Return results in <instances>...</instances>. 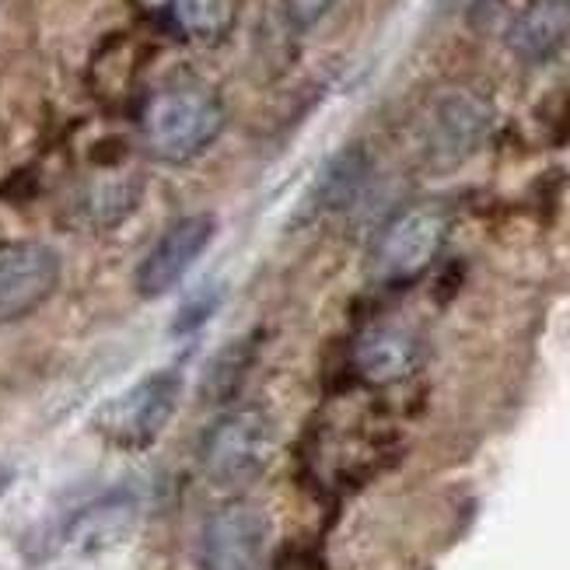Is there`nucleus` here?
<instances>
[{"mask_svg":"<svg viewBox=\"0 0 570 570\" xmlns=\"http://www.w3.org/2000/svg\"><path fill=\"white\" fill-rule=\"evenodd\" d=\"M367 179H371L367 155L361 151V147H346V151H340L326 168H322V176L312 189V207L318 214L346 210L361 196Z\"/></svg>","mask_w":570,"mask_h":570,"instance_id":"f8f14e48","label":"nucleus"},{"mask_svg":"<svg viewBox=\"0 0 570 570\" xmlns=\"http://www.w3.org/2000/svg\"><path fill=\"white\" fill-rule=\"evenodd\" d=\"M508 49L522 63H542L570 42V0H529L508 24Z\"/></svg>","mask_w":570,"mask_h":570,"instance_id":"9b49d317","label":"nucleus"},{"mask_svg":"<svg viewBox=\"0 0 570 570\" xmlns=\"http://www.w3.org/2000/svg\"><path fill=\"white\" fill-rule=\"evenodd\" d=\"M60 256L46 242H11L0 249V326L32 315L60 284Z\"/></svg>","mask_w":570,"mask_h":570,"instance_id":"423d86ee","label":"nucleus"},{"mask_svg":"<svg viewBox=\"0 0 570 570\" xmlns=\"http://www.w3.org/2000/svg\"><path fill=\"white\" fill-rule=\"evenodd\" d=\"M220 130H225V106L210 88L193 81L155 91L140 109V134L147 151L168 165L200 158Z\"/></svg>","mask_w":570,"mask_h":570,"instance_id":"f257e3e1","label":"nucleus"},{"mask_svg":"<svg viewBox=\"0 0 570 570\" xmlns=\"http://www.w3.org/2000/svg\"><path fill=\"white\" fill-rule=\"evenodd\" d=\"M493 130V106L473 88L444 91L424 127V158L434 171H455L465 165Z\"/></svg>","mask_w":570,"mask_h":570,"instance_id":"39448f33","label":"nucleus"},{"mask_svg":"<svg viewBox=\"0 0 570 570\" xmlns=\"http://www.w3.org/2000/svg\"><path fill=\"white\" fill-rule=\"evenodd\" d=\"M165 14L179 36L196 42H220L235 24L238 0H165Z\"/></svg>","mask_w":570,"mask_h":570,"instance_id":"ddd939ff","label":"nucleus"},{"mask_svg":"<svg viewBox=\"0 0 570 570\" xmlns=\"http://www.w3.org/2000/svg\"><path fill=\"white\" fill-rule=\"evenodd\" d=\"M214 232L217 225L210 214H189V217H179L176 225H168L161 238L151 245V253L137 266V294L161 297L171 287H179L183 277L210 249Z\"/></svg>","mask_w":570,"mask_h":570,"instance_id":"6e6552de","label":"nucleus"},{"mask_svg":"<svg viewBox=\"0 0 570 570\" xmlns=\"http://www.w3.org/2000/svg\"><path fill=\"white\" fill-rule=\"evenodd\" d=\"M179 400H183L179 371L171 367L151 371V375L137 379L130 389H122L109 403L98 406L95 431L122 452L151 449L171 424V416H176Z\"/></svg>","mask_w":570,"mask_h":570,"instance_id":"7ed1b4c3","label":"nucleus"},{"mask_svg":"<svg viewBox=\"0 0 570 570\" xmlns=\"http://www.w3.org/2000/svg\"><path fill=\"white\" fill-rule=\"evenodd\" d=\"M424 361L420 333L406 322H375L354 343V367L367 385H395Z\"/></svg>","mask_w":570,"mask_h":570,"instance_id":"1a4fd4ad","label":"nucleus"},{"mask_svg":"<svg viewBox=\"0 0 570 570\" xmlns=\"http://www.w3.org/2000/svg\"><path fill=\"white\" fill-rule=\"evenodd\" d=\"M266 553V518L253 504H220L207 514L196 542L204 570H259Z\"/></svg>","mask_w":570,"mask_h":570,"instance_id":"0eeeda50","label":"nucleus"},{"mask_svg":"<svg viewBox=\"0 0 570 570\" xmlns=\"http://www.w3.org/2000/svg\"><path fill=\"white\" fill-rule=\"evenodd\" d=\"M336 8V0H284V11L294 29H315V24Z\"/></svg>","mask_w":570,"mask_h":570,"instance_id":"dca6fc26","label":"nucleus"},{"mask_svg":"<svg viewBox=\"0 0 570 570\" xmlns=\"http://www.w3.org/2000/svg\"><path fill=\"white\" fill-rule=\"evenodd\" d=\"M137 200L134 183H102L85 196V214L95 225H112V220L127 217Z\"/></svg>","mask_w":570,"mask_h":570,"instance_id":"4468645a","label":"nucleus"},{"mask_svg":"<svg viewBox=\"0 0 570 570\" xmlns=\"http://www.w3.org/2000/svg\"><path fill=\"white\" fill-rule=\"evenodd\" d=\"M274 424L259 406H238L220 413L204 434L200 469L207 483L220 490L249 487L263 476V469L274 459Z\"/></svg>","mask_w":570,"mask_h":570,"instance_id":"f03ea898","label":"nucleus"},{"mask_svg":"<svg viewBox=\"0 0 570 570\" xmlns=\"http://www.w3.org/2000/svg\"><path fill=\"white\" fill-rule=\"evenodd\" d=\"M504 4H508V0H462V8H465V14H469V21H473V24L490 21Z\"/></svg>","mask_w":570,"mask_h":570,"instance_id":"f3484780","label":"nucleus"},{"mask_svg":"<svg viewBox=\"0 0 570 570\" xmlns=\"http://www.w3.org/2000/svg\"><path fill=\"white\" fill-rule=\"evenodd\" d=\"M217 305H220L217 291H200V294L186 297V305H183V308H179V315H176V333L200 330L204 322H207V315H210V312H217Z\"/></svg>","mask_w":570,"mask_h":570,"instance_id":"2eb2a0df","label":"nucleus"},{"mask_svg":"<svg viewBox=\"0 0 570 570\" xmlns=\"http://www.w3.org/2000/svg\"><path fill=\"white\" fill-rule=\"evenodd\" d=\"M0 249H4V232H0Z\"/></svg>","mask_w":570,"mask_h":570,"instance_id":"a211bd4d","label":"nucleus"},{"mask_svg":"<svg viewBox=\"0 0 570 570\" xmlns=\"http://www.w3.org/2000/svg\"><path fill=\"white\" fill-rule=\"evenodd\" d=\"M444 238H449V210L441 204H413L382 228L371 253V274L382 284L416 281L438 259Z\"/></svg>","mask_w":570,"mask_h":570,"instance_id":"20e7f679","label":"nucleus"},{"mask_svg":"<svg viewBox=\"0 0 570 570\" xmlns=\"http://www.w3.org/2000/svg\"><path fill=\"white\" fill-rule=\"evenodd\" d=\"M140 514V501L130 490H112L106 498L91 501L88 508H81L70 518V525L63 532L67 547L81 557H95L106 553L119 542H127Z\"/></svg>","mask_w":570,"mask_h":570,"instance_id":"9d476101","label":"nucleus"}]
</instances>
